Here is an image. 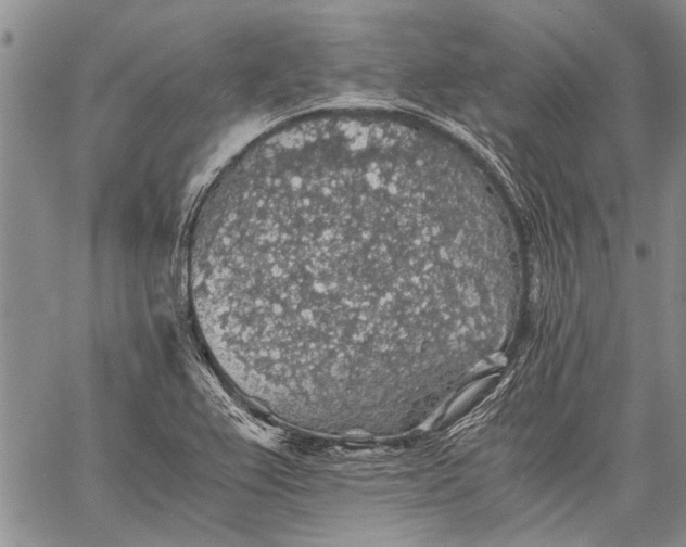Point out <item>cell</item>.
I'll list each match as a JSON object with an SVG mask.
<instances>
[{
    "mask_svg": "<svg viewBox=\"0 0 686 547\" xmlns=\"http://www.w3.org/2000/svg\"><path fill=\"white\" fill-rule=\"evenodd\" d=\"M432 196L365 162L312 166L219 211L207 281L255 352L334 377L421 348Z\"/></svg>",
    "mask_w": 686,
    "mask_h": 547,
    "instance_id": "cell-1",
    "label": "cell"
}]
</instances>
